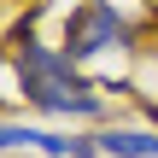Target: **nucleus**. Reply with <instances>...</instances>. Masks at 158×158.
I'll list each match as a JSON object with an SVG mask.
<instances>
[{
  "label": "nucleus",
  "mask_w": 158,
  "mask_h": 158,
  "mask_svg": "<svg viewBox=\"0 0 158 158\" xmlns=\"http://www.w3.org/2000/svg\"><path fill=\"white\" fill-rule=\"evenodd\" d=\"M12 76H18L23 106L41 117H59V123H100L106 117V94L82 76V64L29 29L12 41Z\"/></svg>",
  "instance_id": "f257e3e1"
},
{
  "label": "nucleus",
  "mask_w": 158,
  "mask_h": 158,
  "mask_svg": "<svg viewBox=\"0 0 158 158\" xmlns=\"http://www.w3.org/2000/svg\"><path fill=\"white\" fill-rule=\"evenodd\" d=\"M94 135H100V158H158V129L111 123V129H94Z\"/></svg>",
  "instance_id": "20e7f679"
},
{
  "label": "nucleus",
  "mask_w": 158,
  "mask_h": 158,
  "mask_svg": "<svg viewBox=\"0 0 158 158\" xmlns=\"http://www.w3.org/2000/svg\"><path fill=\"white\" fill-rule=\"evenodd\" d=\"M135 35H141V29L117 12V0H82V6L64 18V53H70L76 64H88V59H100V53H129Z\"/></svg>",
  "instance_id": "f03ea898"
},
{
  "label": "nucleus",
  "mask_w": 158,
  "mask_h": 158,
  "mask_svg": "<svg viewBox=\"0 0 158 158\" xmlns=\"http://www.w3.org/2000/svg\"><path fill=\"white\" fill-rule=\"evenodd\" d=\"M0 152H41V158H100V135H59L41 123L0 117Z\"/></svg>",
  "instance_id": "7ed1b4c3"
}]
</instances>
